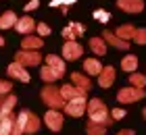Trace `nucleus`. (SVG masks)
<instances>
[{"label":"nucleus","mask_w":146,"mask_h":135,"mask_svg":"<svg viewBox=\"0 0 146 135\" xmlns=\"http://www.w3.org/2000/svg\"><path fill=\"white\" fill-rule=\"evenodd\" d=\"M86 112L90 114V123H98V125H104V127L111 125V112H109V108L104 106L102 100L92 98L88 102V106H86Z\"/></svg>","instance_id":"f257e3e1"},{"label":"nucleus","mask_w":146,"mask_h":135,"mask_svg":"<svg viewBox=\"0 0 146 135\" xmlns=\"http://www.w3.org/2000/svg\"><path fill=\"white\" fill-rule=\"evenodd\" d=\"M40 98L46 106H50V110H58V108H65V100L61 96V87H54V85H44L42 92H40Z\"/></svg>","instance_id":"f03ea898"},{"label":"nucleus","mask_w":146,"mask_h":135,"mask_svg":"<svg viewBox=\"0 0 146 135\" xmlns=\"http://www.w3.org/2000/svg\"><path fill=\"white\" fill-rule=\"evenodd\" d=\"M15 63H19L21 67H38L40 63H42V54H40L38 50H19L15 54Z\"/></svg>","instance_id":"7ed1b4c3"},{"label":"nucleus","mask_w":146,"mask_h":135,"mask_svg":"<svg viewBox=\"0 0 146 135\" xmlns=\"http://www.w3.org/2000/svg\"><path fill=\"white\" fill-rule=\"evenodd\" d=\"M142 98H144V90H136V87H123L117 94V100L121 104H131V102L142 100Z\"/></svg>","instance_id":"20e7f679"},{"label":"nucleus","mask_w":146,"mask_h":135,"mask_svg":"<svg viewBox=\"0 0 146 135\" xmlns=\"http://www.w3.org/2000/svg\"><path fill=\"white\" fill-rule=\"evenodd\" d=\"M86 106H88V100L86 98H75V100H69V102L65 104V112H67L69 117H82L86 112Z\"/></svg>","instance_id":"39448f33"},{"label":"nucleus","mask_w":146,"mask_h":135,"mask_svg":"<svg viewBox=\"0 0 146 135\" xmlns=\"http://www.w3.org/2000/svg\"><path fill=\"white\" fill-rule=\"evenodd\" d=\"M84 54V48L79 42H65L63 44V60H77Z\"/></svg>","instance_id":"423d86ee"},{"label":"nucleus","mask_w":146,"mask_h":135,"mask_svg":"<svg viewBox=\"0 0 146 135\" xmlns=\"http://www.w3.org/2000/svg\"><path fill=\"white\" fill-rule=\"evenodd\" d=\"M44 123L48 125V129L50 131H61L63 129V114L58 112V110H48L44 114Z\"/></svg>","instance_id":"0eeeda50"},{"label":"nucleus","mask_w":146,"mask_h":135,"mask_svg":"<svg viewBox=\"0 0 146 135\" xmlns=\"http://www.w3.org/2000/svg\"><path fill=\"white\" fill-rule=\"evenodd\" d=\"M6 73L13 77V79H19V81H23V83H29V73H27V69L25 67H21L19 63H11L9 65V69H6Z\"/></svg>","instance_id":"6e6552de"},{"label":"nucleus","mask_w":146,"mask_h":135,"mask_svg":"<svg viewBox=\"0 0 146 135\" xmlns=\"http://www.w3.org/2000/svg\"><path fill=\"white\" fill-rule=\"evenodd\" d=\"M86 94L88 92H84V90H77L73 83H65L61 87V96L65 102H69V100H75V98H86Z\"/></svg>","instance_id":"1a4fd4ad"},{"label":"nucleus","mask_w":146,"mask_h":135,"mask_svg":"<svg viewBox=\"0 0 146 135\" xmlns=\"http://www.w3.org/2000/svg\"><path fill=\"white\" fill-rule=\"evenodd\" d=\"M117 6L125 13H142L144 0H117Z\"/></svg>","instance_id":"9d476101"},{"label":"nucleus","mask_w":146,"mask_h":135,"mask_svg":"<svg viewBox=\"0 0 146 135\" xmlns=\"http://www.w3.org/2000/svg\"><path fill=\"white\" fill-rule=\"evenodd\" d=\"M102 40H104V44H111L113 48H119V50H127V48H129V42H123V40H119L115 33H111L109 29L102 31Z\"/></svg>","instance_id":"9b49d317"},{"label":"nucleus","mask_w":146,"mask_h":135,"mask_svg":"<svg viewBox=\"0 0 146 135\" xmlns=\"http://www.w3.org/2000/svg\"><path fill=\"white\" fill-rule=\"evenodd\" d=\"M15 29H17L19 33H25V36H29L31 31H36V21H34L31 17L25 15V17H21V19L15 23Z\"/></svg>","instance_id":"f8f14e48"},{"label":"nucleus","mask_w":146,"mask_h":135,"mask_svg":"<svg viewBox=\"0 0 146 135\" xmlns=\"http://www.w3.org/2000/svg\"><path fill=\"white\" fill-rule=\"evenodd\" d=\"M71 83L77 87V90H84V92H88L90 87H92V81L88 75H84V73H71Z\"/></svg>","instance_id":"ddd939ff"},{"label":"nucleus","mask_w":146,"mask_h":135,"mask_svg":"<svg viewBox=\"0 0 146 135\" xmlns=\"http://www.w3.org/2000/svg\"><path fill=\"white\" fill-rule=\"evenodd\" d=\"M115 83V69L113 67H102V73L98 75V85L100 87H111Z\"/></svg>","instance_id":"4468645a"},{"label":"nucleus","mask_w":146,"mask_h":135,"mask_svg":"<svg viewBox=\"0 0 146 135\" xmlns=\"http://www.w3.org/2000/svg\"><path fill=\"white\" fill-rule=\"evenodd\" d=\"M46 67H50L52 71H56L58 75H65V60L61 56H56V54H48L46 56Z\"/></svg>","instance_id":"2eb2a0df"},{"label":"nucleus","mask_w":146,"mask_h":135,"mask_svg":"<svg viewBox=\"0 0 146 135\" xmlns=\"http://www.w3.org/2000/svg\"><path fill=\"white\" fill-rule=\"evenodd\" d=\"M27 114L29 110H21L15 119V125H13V135H23L25 133V125H27Z\"/></svg>","instance_id":"dca6fc26"},{"label":"nucleus","mask_w":146,"mask_h":135,"mask_svg":"<svg viewBox=\"0 0 146 135\" xmlns=\"http://www.w3.org/2000/svg\"><path fill=\"white\" fill-rule=\"evenodd\" d=\"M44 46V40L38 36H25V40L21 42V50H40Z\"/></svg>","instance_id":"f3484780"},{"label":"nucleus","mask_w":146,"mask_h":135,"mask_svg":"<svg viewBox=\"0 0 146 135\" xmlns=\"http://www.w3.org/2000/svg\"><path fill=\"white\" fill-rule=\"evenodd\" d=\"M15 104H17V96H15V94H9V96L4 98L2 106H0V119H4V117H9V114H13V108H15Z\"/></svg>","instance_id":"a211bd4d"},{"label":"nucleus","mask_w":146,"mask_h":135,"mask_svg":"<svg viewBox=\"0 0 146 135\" xmlns=\"http://www.w3.org/2000/svg\"><path fill=\"white\" fill-rule=\"evenodd\" d=\"M136 29H138V27H134V25H121V27H117L115 36L119 40H123V42H129V40H134Z\"/></svg>","instance_id":"6ab92c4d"},{"label":"nucleus","mask_w":146,"mask_h":135,"mask_svg":"<svg viewBox=\"0 0 146 135\" xmlns=\"http://www.w3.org/2000/svg\"><path fill=\"white\" fill-rule=\"evenodd\" d=\"M84 71L88 73V75H100L102 73V65H100V60H96V58H88V60H84Z\"/></svg>","instance_id":"aec40b11"},{"label":"nucleus","mask_w":146,"mask_h":135,"mask_svg":"<svg viewBox=\"0 0 146 135\" xmlns=\"http://www.w3.org/2000/svg\"><path fill=\"white\" fill-rule=\"evenodd\" d=\"M19 21V17L13 11H6L0 15V29H9V27H15V23Z\"/></svg>","instance_id":"412c9836"},{"label":"nucleus","mask_w":146,"mask_h":135,"mask_svg":"<svg viewBox=\"0 0 146 135\" xmlns=\"http://www.w3.org/2000/svg\"><path fill=\"white\" fill-rule=\"evenodd\" d=\"M15 114H9V117L0 119V135H13V125H15Z\"/></svg>","instance_id":"4be33fe9"},{"label":"nucleus","mask_w":146,"mask_h":135,"mask_svg":"<svg viewBox=\"0 0 146 135\" xmlns=\"http://www.w3.org/2000/svg\"><path fill=\"white\" fill-rule=\"evenodd\" d=\"M90 50L98 54V56H104L107 54V44H104V40L102 38H92L90 40Z\"/></svg>","instance_id":"5701e85b"},{"label":"nucleus","mask_w":146,"mask_h":135,"mask_svg":"<svg viewBox=\"0 0 146 135\" xmlns=\"http://www.w3.org/2000/svg\"><path fill=\"white\" fill-rule=\"evenodd\" d=\"M121 69L125 73H134L138 69V56H134V54H127V56H123L121 60Z\"/></svg>","instance_id":"b1692460"},{"label":"nucleus","mask_w":146,"mask_h":135,"mask_svg":"<svg viewBox=\"0 0 146 135\" xmlns=\"http://www.w3.org/2000/svg\"><path fill=\"white\" fill-rule=\"evenodd\" d=\"M40 125H42V123H40V119L29 110V114H27V125H25V133H29V135H31V133H38Z\"/></svg>","instance_id":"393cba45"},{"label":"nucleus","mask_w":146,"mask_h":135,"mask_svg":"<svg viewBox=\"0 0 146 135\" xmlns=\"http://www.w3.org/2000/svg\"><path fill=\"white\" fill-rule=\"evenodd\" d=\"M40 77H42V81H46V83H54L56 79H61V75H58L56 71H52L50 67H42V71H40Z\"/></svg>","instance_id":"a878e982"},{"label":"nucleus","mask_w":146,"mask_h":135,"mask_svg":"<svg viewBox=\"0 0 146 135\" xmlns=\"http://www.w3.org/2000/svg\"><path fill=\"white\" fill-rule=\"evenodd\" d=\"M129 83H131V87H136V90H144L146 75H142V73H131L129 75Z\"/></svg>","instance_id":"bb28decb"},{"label":"nucleus","mask_w":146,"mask_h":135,"mask_svg":"<svg viewBox=\"0 0 146 135\" xmlns=\"http://www.w3.org/2000/svg\"><path fill=\"white\" fill-rule=\"evenodd\" d=\"M86 133H88V135H104V133H107V127L98 125V123H88V125H86Z\"/></svg>","instance_id":"cd10ccee"},{"label":"nucleus","mask_w":146,"mask_h":135,"mask_svg":"<svg viewBox=\"0 0 146 135\" xmlns=\"http://www.w3.org/2000/svg\"><path fill=\"white\" fill-rule=\"evenodd\" d=\"M92 17H94L96 21H100V23H109V21H111V15H109L104 9H96L94 13H92Z\"/></svg>","instance_id":"c85d7f7f"},{"label":"nucleus","mask_w":146,"mask_h":135,"mask_svg":"<svg viewBox=\"0 0 146 135\" xmlns=\"http://www.w3.org/2000/svg\"><path fill=\"white\" fill-rule=\"evenodd\" d=\"M63 38L67 40V42H77V36H75V31H73L71 25H67V27L63 29Z\"/></svg>","instance_id":"c756f323"},{"label":"nucleus","mask_w":146,"mask_h":135,"mask_svg":"<svg viewBox=\"0 0 146 135\" xmlns=\"http://www.w3.org/2000/svg\"><path fill=\"white\" fill-rule=\"evenodd\" d=\"M134 40H136V44H140V46H146V29H144V27L136 29V36H134Z\"/></svg>","instance_id":"7c9ffc66"},{"label":"nucleus","mask_w":146,"mask_h":135,"mask_svg":"<svg viewBox=\"0 0 146 135\" xmlns=\"http://www.w3.org/2000/svg\"><path fill=\"white\" fill-rule=\"evenodd\" d=\"M36 29H38V36H40V38L50 36V27L46 25V23H36Z\"/></svg>","instance_id":"2f4dec72"},{"label":"nucleus","mask_w":146,"mask_h":135,"mask_svg":"<svg viewBox=\"0 0 146 135\" xmlns=\"http://www.w3.org/2000/svg\"><path fill=\"white\" fill-rule=\"evenodd\" d=\"M75 2H77V0H52L50 6H52V9H54V6H63V9H69V6H71V4H75Z\"/></svg>","instance_id":"473e14b6"},{"label":"nucleus","mask_w":146,"mask_h":135,"mask_svg":"<svg viewBox=\"0 0 146 135\" xmlns=\"http://www.w3.org/2000/svg\"><path fill=\"white\" fill-rule=\"evenodd\" d=\"M13 90V85L9 83V81H4V79H0V96H9Z\"/></svg>","instance_id":"72a5a7b5"},{"label":"nucleus","mask_w":146,"mask_h":135,"mask_svg":"<svg viewBox=\"0 0 146 135\" xmlns=\"http://www.w3.org/2000/svg\"><path fill=\"white\" fill-rule=\"evenodd\" d=\"M111 117L115 119V121H121V119L125 117V110H123V108H113V110H111Z\"/></svg>","instance_id":"f704fd0d"},{"label":"nucleus","mask_w":146,"mask_h":135,"mask_svg":"<svg viewBox=\"0 0 146 135\" xmlns=\"http://www.w3.org/2000/svg\"><path fill=\"white\" fill-rule=\"evenodd\" d=\"M38 6H40V0H29V2L25 4L23 9H25V13H29V11H36Z\"/></svg>","instance_id":"c9c22d12"},{"label":"nucleus","mask_w":146,"mask_h":135,"mask_svg":"<svg viewBox=\"0 0 146 135\" xmlns=\"http://www.w3.org/2000/svg\"><path fill=\"white\" fill-rule=\"evenodd\" d=\"M69 25L73 27L75 36H84V31H86V29H84V25H82V23H77V21H75V23H69Z\"/></svg>","instance_id":"e433bc0d"},{"label":"nucleus","mask_w":146,"mask_h":135,"mask_svg":"<svg viewBox=\"0 0 146 135\" xmlns=\"http://www.w3.org/2000/svg\"><path fill=\"white\" fill-rule=\"evenodd\" d=\"M117 135H134V131H131V129H123V131H119Z\"/></svg>","instance_id":"4c0bfd02"},{"label":"nucleus","mask_w":146,"mask_h":135,"mask_svg":"<svg viewBox=\"0 0 146 135\" xmlns=\"http://www.w3.org/2000/svg\"><path fill=\"white\" fill-rule=\"evenodd\" d=\"M2 46H4V38L0 36V48H2Z\"/></svg>","instance_id":"58836bf2"},{"label":"nucleus","mask_w":146,"mask_h":135,"mask_svg":"<svg viewBox=\"0 0 146 135\" xmlns=\"http://www.w3.org/2000/svg\"><path fill=\"white\" fill-rule=\"evenodd\" d=\"M4 98H6V96H0V106H2V102H4Z\"/></svg>","instance_id":"ea45409f"},{"label":"nucleus","mask_w":146,"mask_h":135,"mask_svg":"<svg viewBox=\"0 0 146 135\" xmlns=\"http://www.w3.org/2000/svg\"><path fill=\"white\" fill-rule=\"evenodd\" d=\"M144 119H146V108H144Z\"/></svg>","instance_id":"a19ab883"}]
</instances>
